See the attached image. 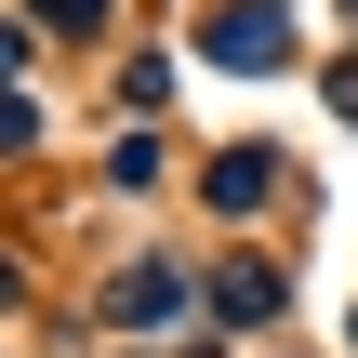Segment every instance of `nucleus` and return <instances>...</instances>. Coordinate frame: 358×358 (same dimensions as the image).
Wrapping results in <instances>:
<instances>
[{"label":"nucleus","instance_id":"f257e3e1","mask_svg":"<svg viewBox=\"0 0 358 358\" xmlns=\"http://www.w3.org/2000/svg\"><path fill=\"white\" fill-rule=\"evenodd\" d=\"M213 53H226V66H279V13H226Z\"/></svg>","mask_w":358,"mask_h":358}]
</instances>
